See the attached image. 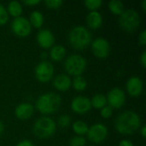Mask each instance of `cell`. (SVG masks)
Returning <instances> with one entry per match:
<instances>
[{"instance_id":"obj_1","label":"cell","mask_w":146,"mask_h":146,"mask_svg":"<svg viewBox=\"0 0 146 146\" xmlns=\"http://www.w3.org/2000/svg\"><path fill=\"white\" fill-rule=\"evenodd\" d=\"M141 125L139 115L133 111H125L115 120V129L121 134H132L135 133Z\"/></svg>"},{"instance_id":"obj_2","label":"cell","mask_w":146,"mask_h":146,"mask_svg":"<svg viewBox=\"0 0 146 146\" xmlns=\"http://www.w3.org/2000/svg\"><path fill=\"white\" fill-rule=\"evenodd\" d=\"M61 103L62 99L60 95L55 92H47L38 98L36 102V108L41 114L50 115L59 110Z\"/></svg>"},{"instance_id":"obj_3","label":"cell","mask_w":146,"mask_h":146,"mask_svg":"<svg viewBox=\"0 0 146 146\" xmlns=\"http://www.w3.org/2000/svg\"><path fill=\"white\" fill-rule=\"evenodd\" d=\"M68 41L74 49L83 50L91 44L92 34L90 31L83 26L74 27L68 34Z\"/></svg>"},{"instance_id":"obj_4","label":"cell","mask_w":146,"mask_h":146,"mask_svg":"<svg viewBox=\"0 0 146 146\" xmlns=\"http://www.w3.org/2000/svg\"><path fill=\"white\" fill-rule=\"evenodd\" d=\"M55 121L47 116L38 119L33 126V133L39 139H47L52 136L56 132Z\"/></svg>"},{"instance_id":"obj_5","label":"cell","mask_w":146,"mask_h":146,"mask_svg":"<svg viewBox=\"0 0 146 146\" xmlns=\"http://www.w3.org/2000/svg\"><path fill=\"white\" fill-rule=\"evenodd\" d=\"M119 23L121 27L128 33L134 32L140 25V16L139 13L134 9L124 10L120 15Z\"/></svg>"},{"instance_id":"obj_6","label":"cell","mask_w":146,"mask_h":146,"mask_svg":"<svg viewBox=\"0 0 146 146\" xmlns=\"http://www.w3.org/2000/svg\"><path fill=\"white\" fill-rule=\"evenodd\" d=\"M65 69L67 73L73 76H80L86 68V60L85 57L80 55H71L69 56L64 63Z\"/></svg>"},{"instance_id":"obj_7","label":"cell","mask_w":146,"mask_h":146,"mask_svg":"<svg viewBox=\"0 0 146 146\" xmlns=\"http://www.w3.org/2000/svg\"><path fill=\"white\" fill-rule=\"evenodd\" d=\"M54 74V67L53 65L47 62L43 61L38 63L35 68V76L37 80L40 82L46 83L51 80Z\"/></svg>"},{"instance_id":"obj_8","label":"cell","mask_w":146,"mask_h":146,"mask_svg":"<svg viewBox=\"0 0 146 146\" xmlns=\"http://www.w3.org/2000/svg\"><path fill=\"white\" fill-rule=\"evenodd\" d=\"M86 134H87V138L90 141H92L93 143L99 144L107 139L108 129L104 125H103L101 123H98V124H94L91 127H89Z\"/></svg>"},{"instance_id":"obj_9","label":"cell","mask_w":146,"mask_h":146,"mask_svg":"<svg viewBox=\"0 0 146 146\" xmlns=\"http://www.w3.org/2000/svg\"><path fill=\"white\" fill-rule=\"evenodd\" d=\"M11 29L13 33L19 37H27L32 31V26L29 21L22 16L15 18L11 24Z\"/></svg>"},{"instance_id":"obj_10","label":"cell","mask_w":146,"mask_h":146,"mask_svg":"<svg viewBox=\"0 0 146 146\" xmlns=\"http://www.w3.org/2000/svg\"><path fill=\"white\" fill-rule=\"evenodd\" d=\"M107 104L112 109H120L121 108L126 102V95L125 92L119 88H114L107 95Z\"/></svg>"},{"instance_id":"obj_11","label":"cell","mask_w":146,"mask_h":146,"mask_svg":"<svg viewBox=\"0 0 146 146\" xmlns=\"http://www.w3.org/2000/svg\"><path fill=\"white\" fill-rule=\"evenodd\" d=\"M92 50L97 57L105 58L110 51V43L104 38H98L92 44Z\"/></svg>"},{"instance_id":"obj_12","label":"cell","mask_w":146,"mask_h":146,"mask_svg":"<svg viewBox=\"0 0 146 146\" xmlns=\"http://www.w3.org/2000/svg\"><path fill=\"white\" fill-rule=\"evenodd\" d=\"M92 108L91 100L86 97H76L71 103V109L77 114H85Z\"/></svg>"},{"instance_id":"obj_13","label":"cell","mask_w":146,"mask_h":146,"mask_svg":"<svg viewBox=\"0 0 146 146\" xmlns=\"http://www.w3.org/2000/svg\"><path fill=\"white\" fill-rule=\"evenodd\" d=\"M127 92L129 93V95H131L133 98H137L139 97L142 92H143V82L141 80V79H139V77H131L127 82Z\"/></svg>"},{"instance_id":"obj_14","label":"cell","mask_w":146,"mask_h":146,"mask_svg":"<svg viewBox=\"0 0 146 146\" xmlns=\"http://www.w3.org/2000/svg\"><path fill=\"white\" fill-rule=\"evenodd\" d=\"M37 42L42 48H50L54 44L55 37L50 30L43 29L39 31L37 35Z\"/></svg>"},{"instance_id":"obj_15","label":"cell","mask_w":146,"mask_h":146,"mask_svg":"<svg viewBox=\"0 0 146 146\" xmlns=\"http://www.w3.org/2000/svg\"><path fill=\"white\" fill-rule=\"evenodd\" d=\"M34 108L32 104L23 103L19 104L15 110V116L20 120H27L33 115Z\"/></svg>"},{"instance_id":"obj_16","label":"cell","mask_w":146,"mask_h":146,"mask_svg":"<svg viewBox=\"0 0 146 146\" xmlns=\"http://www.w3.org/2000/svg\"><path fill=\"white\" fill-rule=\"evenodd\" d=\"M71 84H72V82H71L69 76H68L66 74H58L55 78L54 82H53L55 88L61 92L68 91L70 88Z\"/></svg>"},{"instance_id":"obj_17","label":"cell","mask_w":146,"mask_h":146,"mask_svg":"<svg viewBox=\"0 0 146 146\" xmlns=\"http://www.w3.org/2000/svg\"><path fill=\"white\" fill-rule=\"evenodd\" d=\"M87 25L92 29H98L103 24V17L98 11H91L86 18Z\"/></svg>"},{"instance_id":"obj_18","label":"cell","mask_w":146,"mask_h":146,"mask_svg":"<svg viewBox=\"0 0 146 146\" xmlns=\"http://www.w3.org/2000/svg\"><path fill=\"white\" fill-rule=\"evenodd\" d=\"M50 56L53 61H56V62L62 61L66 56V50L62 45H60V44L55 45L51 48Z\"/></svg>"},{"instance_id":"obj_19","label":"cell","mask_w":146,"mask_h":146,"mask_svg":"<svg viewBox=\"0 0 146 146\" xmlns=\"http://www.w3.org/2000/svg\"><path fill=\"white\" fill-rule=\"evenodd\" d=\"M29 22H30L31 26H33L36 28L41 27L44 23V16H43L42 13L38 10L33 11L32 14L30 15Z\"/></svg>"},{"instance_id":"obj_20","label":"cell","mask_w":146,"mask_h":146,"mask_svg":"<svg viewBox=\"0 0 146 146\" xmlns=\"http://www.w3.org/2000/svg\"><path fill=\"white\" fill-rule=\"evenodd\" d=\"M8 14L14 17H19L21 16L22 13V6L21 4L17 1H12L8 5Z\"/></svg>"},{"instance_id":"obj_21","label":"cell","mask_w":146,"mask_h":146,"mask_svg":"<svg viewBox=\"0 0 146 146\" xmlns=\"http://www.w3.org/2000/svg\"><path fill=\"white\" fill-rule=\"evenodd\" d=\"M110 10L116 15H121L124 12V4L119 0H111L109 3Z\"/></svg>"},{"instance_id":"obj_22","label":"cell","mask_w":146,"mask_h":146,"mask_svg":"<svg viewBox=\"0 0 146 146\" xmlns=\"http://www.w3.org/2000/svg\"><path fill=\"white\" fill-rule=\"evenodd\" d=\"M91 104L95 109H103L107 104V98L104 94H96L91 100Z\"/></svg>"},{"instance_id":"obj_23","label":"cell","mask_w":146,"mask_h":146,"mask_svg":"<svg viewBox=\"0 0 146 146\" xmlns=\"http://www.w3.org/2000/svg\"><path fill=\"white\" fill-rule=\"evenodd\" d=\"M88 128L89 127L87 124L83 121H77L73 124V130L78 134V136H83L86 134L88 131Z\"/></svg>"},{"instance_id":"obj_24","label":"cell","mask_w":146,"mask_h":146,"mask_svg":"<svg viewBox=\"0 0 146 146\" xmlns=\"http://www.w3.org/2000/svg\"><path fill=\"white\" fill-rule=\"evenodd\" d=\"M73 86L76 91L82 92V91L86 90V88L87 86V82H86V79L83 78L82 76H77L73 80Z\"/></svg>"},{"instance_id":"obj_25","label":"cell","mask_w":146,"mask_h":146,"mask_svg":"<svg viewBox=\"0 0 146 146\" xmlns=\"http://www.w3.org/2000/svg\"><path fill=\"white\" fill-rule=\"evenodd\" d=\"M102 0H86L84 2L86 7L91 11H96L102 5Z\"/></svg>"},{"instance_id":"obj_26","label":"cell","mask_w":146,"mask_h":146,"mask_svg":"<svg viewBox=\"0 0 146 146\" xmlns=\"http://www.w3.org/2000/svg\"><path fill=\"white\" fill-rule=\"evenodd\" d=\"M86 141L83 136H75L69 141V146H86Z\"/></svg>"},{"instance_id":"obj_27","label":"cell","mask_w":146,"mask_h":146,"mask_svg":"<svg viewBox=\"0 0 146 146\" xmlns=\"http://www.w3.org/2000/svg\"><path fill=\"white\" fill-rule=\"evenodd\" d=\"M9 20V14L5 7L0 3V25H4Z\"/></svg>"},{"instance_id":"obj_28","label":"cell","mask_w":146,"mask_h":146,"mask_svg":"<svg viewBox=\"0 0 146 146\" xmlns=\"http://www.w3.org/2000/svg\"><path fill=\"white\" fill-rule=\"evenodd\" d=\"M71 118L68 115H62L58 119V125L62 127H68L70 125Z\"/></svg>"},{"instance_id":"obj_29","label":"cell","mask_w":146,"mask_h":146,"mask_svg":"<svg viewBox=\"0 0 146 146\" xmlns=\"http://www.w3.org/2000/svg\"><path fill=\"white\" fill-rule=\"evenodd\" d=\"M63 2L62 0H46L45 4L49 9H59L62 5Z\"/></svg>"},{"instance_id":"obj_30","label":"cell","mask_w":146,"mask_h":146,"mask_svg":"<svg viewBox=\"0 0 146 146\" xmlns=\"http://www.w3.org/2000/svg\"><path fill=\"white\" fill-rule=\"evenodd\" d=\"M113 114V109L110 107V106H104L103 109H101V115L103 118H105V119H108L110 118Z\"/></svg>"},{"instance_id":"obj_31","label":"cell","mask_w":146,"mask_h":146,"mask_svg":"<svg viewBox=\"0 0 146 146\" xmlns=\"http://www.w3.org/2000/svg\"><path fill=\"white\" fill-rule=\"evenodd\" d=\"M139 43L140 45H145L146 44V31L144 30L140 33L139 36Z\"/></svg>"},{"instance_id":"obj_32","label":"cell","mask_w":146,"mask_h":146,"mask_svg":"<svg viewBox=\"0 0 146 146\" xmlns=\"http://www.w3.org/2000/svg\"><path fill=\"white\" fill-rule=\"evenodd\" d=\"M16 146H33V145L30 140L24 139V140H21V142H19Z\"/></svg>"},{"instance_id":"obj_33","label":"cell","mask_w":146,"mask_h":146,"mask_svg":"<svg viewBox=\"0 0 146 146\" xmlns=\"http://www.w3.org/2000/svg\"><path fill=\"white\" fill-rule=\"evenodd\" d=\"M40 3V0H27V1H23V3L28 5V6H33L37 5Z\"/></svg>"},{"instance_id":"obj_34","label":"cell","mask_w":146,"mask_h":146,"mask_svg":"<svg viewBox=\"0 0 146 146\" xmlns=\"http://www.w3.org/2000/svg\"><path fill=\"white\" fill-rule=\"evenodd\" d=\"M140 62L142 64V66L144 68L146 67V51H143V53L141 54V56H140Z\"/></svg>"},{"instance_id":"obj_35","label":"cell","mask_w":146,"mask_h":146,"mask_svg":"<svg viewBox=\"0 0 146 146\" xmlns=\"http://www.w3.org/2000/svg\"><path fill=\"white\" fill-rule=\"evenodd\" d=\"M119 146H134L133 144L130 141V140H127V139H123L120 142Z\"/></svg>"},{"instance_id":"obj_36","label":"cell","mask_w":146,"mask_h":146,"mask_svg":"<svg viewBox=\"0 0 146 146\" xmlns=\"http://www.w3.org/2000/svg\"><path fill=\"white\" fill-rule=\"evenodd\" d=\"M140 132H141V135H142V137H143V138H145L146 137V127L145 126H144V127L141 128Z\"/></svg>"},{"instance_id":"obj_37","label":"cell","mask_w":146,"mask_h":146,"mask_svg":"<svg viewBox=\"0 0 146 146\" xmlns=\"http://www.w3.org/2000/svg\"><path fill=\"white\" fill-rule=\"evenodd\" d=\"M3 130H4V126H3V122L0 121V135L3 133Z\"/></svg>"},{"instance_id":"obj_38","label":"cell","mask_w":146,"mask_h":146,"mask_svg":"<svg viewBox=\"0 0 146 146\" xmlns=\"http://www.w3.org/2000/svg\"><path fill=\"white\" fill-rule=\"evenodd\" d=\"M142 9H143V10H144V11H145L146 10V0H144V1H143V3H142Z\"/></svg>"},{"instance_id":"obj_39","label":"cell","mask_w":146,"mask_h":146,"mask_svg":"<svg viewBox=\"0 0 146 146\" xmlns=\"http://www.w3.org/2000/svg\"><path fill=\"white\" fill-rule=\"evenodd\" d=\"M92 146H95V145H92Z\"/></svg>"}]
</instances>
